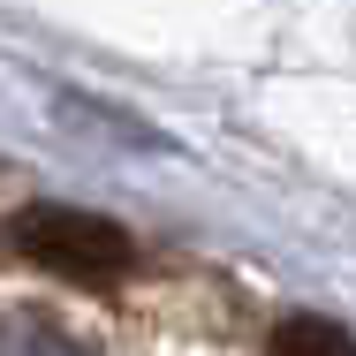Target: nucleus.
<instances>
[{
	"instance_id": "f257e3e1",
	"label": "nucleus",
	"mask_w": 356,
	"mask_h": 356,
	"mask_svg": "<svg viewBox=\"0 0 356 356\" xmlns=\"http://www.w3.org/2000/svg\"><path fill=\"white\" fill-rule=\"evenodd\" d=\"M15 243H23L38 266H61L76 281H99V273H114V266L129 258V235H122V227H106V220H91V213H61V205L23 213L15 220Z\"/></svg>"
},
{
	"instance_id": "f03ea898",
	"label": "nucleus",
	"mask_w": 356,
	"mask_h": 356,
	"mask_svg": "<svg viewBox=\"0 0 356 356\" xmlns=\"http://www.w3.org/2000/svg\"><path fill=\"white\" fill-rule=\"evenodd\" d=\"M0 356H99V349L54 311H15V318H0Z\"/></svg>"
},
{
	"instance_id": "7ed1b4c3",
	"label": "nucleus",
	"mask_w": 356,
	"mask_h": 356,
	"mask_svg": "<svg viewBox=\"0 0 356 356\" xmlns=\"http://www.w3.org/2000/svg\"><path fill=\"white\" fill-rule=\"evenodd\" d=\"M273 356H356V341L341 326H326V318H288L273 334Z\"/></svg>"
}]
</instances>
